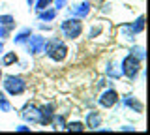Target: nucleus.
<instances>
[{
    "mask_svg": "<svg viewBox=\"0 0 150 135\" xmlns=\"http://www.w3.org/2000/svg\"><path fill=\"white\" fill-rule=\"evenodd\" d=\"M81 30H83L81 21H64L62 23V32H64L66 38H71V40L77 38L81 34Z\"/></svg>",
    "mask_w": 150,
    "mask_h": 135,
    "instance_id": "f257e3e1",
    "label": "nucleus"
},
{
    "mask_svg": "<svg viewBox=\"0 0 150 135\" xmlns=\"http://www.w3.org/2000/svg\"><path fill=\"white\" fill-rule=\"evenodd\" d=\"M122 68H124L122 71H124L129 79H135V75H137V71H139V62L133 57H128L124 62H122Z\"/></svg>",
    "mask_w": 150,
    "mask_h": 135,
    "instance_id": "f03ea898",
    "label": "nucleus"
},
{
    "mask_svg": "<svg viewBox=\"0 0 150 135\" xmlns=\"http://www.w3.org/2000/svg\"><path fill=\"white\" fill-rule=\"evenodd\" d=\"M6 88L9 90V94H21L25 90V83L17 77H8L6 79Z\"/></svg>",
    "mask_w": 150,
    "mask_h": 135,
    "instance_id": "7ed1b4c3",
    "label": "nucleus"
},
{
    "mask_svg": "<svg viewBox=\"0 0 150 135\" xmlns=\"http://www.w3.org/2000/svg\"><path fill=\"white\" fill-rule=\"evenodd\" d=\"M116 101H118V96H116V92H112V90L105 92V94L100 98V103H101L103 107H112Z\"/></svg>",
    "mask_w": 150,
    "mask_h": 135,
    "instance_id": "20e7f679",
    "label": "nucleus"
},
{
    "mask_svg": "<svg viewBox=\"0 0 150 135\" xmlns=\"http://www.w3.org/2000/svg\"><path fill=\"white\" fill-rule=\"evenodd\" d=\"M49 53H51V58H53V60H64V57H66V47H64V45H56V47L51 49Z\"/></svg>",
    "mask_w": 150,
    "mask_h": 135,
    "instance_id": "39448f33",
    "label": "nucleus"
},
{
    "mask_svg": "<svg viewBox=\"0 0 150 135\" xmlns=\"http://www.w3.org/2000/svg\"><path fill=\"white\" fill-rule=\"evenodd\" d=\"M68 129L69 131H83V124L81 122H71V124H68Z\"/></svg>",
    "mask_w": 150,
    "mask_h": 135,
    "instance_id": "423d86ee",
    "label": "nucleus"
},
{
    "mask_svg": "<svg viewBox=\"0 0 150 135\" xmlns=\"http://www.w3.org/2000/svg\"><path fill=\"white\" fill-rule=\"evenodd\" d=\"M15 60H17V54H15V53H11V54H8V57L4 58V64H6V66H8V64L15 62Z\"/></svg>",
    "mask_w": 150,
    "mask_h": 135,
    "instance_id": "0eeeda50",
    "label": "nucleus"
},
{
    "mask_svg": "<svg viewBox=\"0 0 150 135\" xmlns=\"http://www.w3.org/2000/svg\"><path fill=\"white\" fill-rule=\"evenodd\" d=\"M49 4H51V0H40V2H38V10H45Z\"/></svg>",
    "mask_w": 150,
    "mask_h": 135,
    "instance_id": "6e6552de",
    "label": "nucleus"
},
{
    "mask_svg": "<svg viewBox=\"0 0 150 135\" xmlns=\"http://www.w3.org/2000/svg\"><path fill=\"white\" fill-rule=\"evenodd\" d=\"M0 51H2V43H0Z\"/></svg>",
    "mask_w": 150,
    "mask_h": 135,
    "instance_id": "1a4fd4ad",
    "label": "nucleus"
},
{
    "mask_svg": "<svg viewBox=\"0 0 150 135\" xmlns=\"http://www.w3.org/2000/svg\"><path fill=\"white\" fill-rule=\"evenodd\" d=\"M0 77H2V71H0Z\"/></svg>",
    "mask_w": 150,
    "mask_h": 135,
    "instance_id": "9d476101",
    "label": "nucleus"
}]
</instances>
